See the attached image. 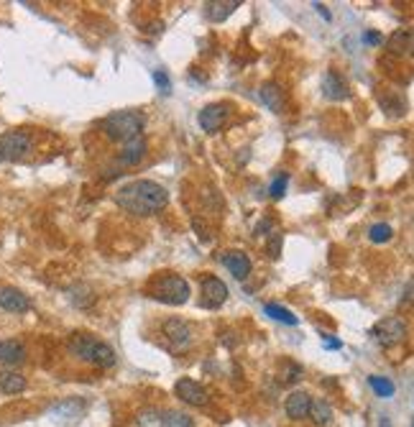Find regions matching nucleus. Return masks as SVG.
I'll list each match as a JSON object with an SVG mask.
<instances>
[{
  "label": "nucleus",
  "instance_id": "13",
  "mask_svg": "<svg viewBox=\"0 0 414 427\" xmlns=\"http://www.w3.org/2000/svg\"><path fill=\"white\" fill-rule=\"evenodd\" d=\"M220 261H223V266L228 269L238 282L248 279V274H251V259H248V253H243V251H225L220 256Z\"/></svg>",
  "mask_w": 414,
  "mask_h": 427
},
{
  "label": "nucleus",
  "instance_id": "22",
  "mask_svg": "<svg viewBox=\"0 0 414 427\" xmlns=\"http://www.w3.org/2000/svg\"><path fill=\"white\" fill-rule=\"evenodd\" d=\"M159 422L164 427H195V422H192L189 415H185V412H174V410L161 412Z\"/></svg>",
  "mask_w": 414,
  "mask_h": 427
},
{
  "label": "nucleus",
  "instance_id": "9",
  "mask_svg": "<svg viewBox=\"0 0 414 427\" xmlns=\"http://www.w3.org/2000/svg\"><path fill=\"white\" fill-rule=\"evenodd\" d=\"M174 394L189 407H205L207 404V392L203 384H197L195 379H179L174 384Z\"/></svg>",
  "mask_w": 414,
  "mask_h": 427
},
{
  "label": "nucleus",
  "instance_id": "12",
  "mask_svg": "<svg viewBox=\"0 0 414 427\" xmlns=\"http://www.w3.org/2000/svg\"><path fill=\"white\" fill-rule=\"evenodd\" d=\"M0 307L6 312H13V315H21V312L31 310V300L28 294H23L16 287H3L0 289Z\"/></svg>",
  "mask_w": 414,
  "mask_h": 427
},
{
  "label": "nucleus",
  "instance_id": "36",
  "mask_svg": "<svg viewBox=\"0 0 414 427\" xmlns=\"http://www.w3.org/2000/svg\"><path fill=\"white\" fill-rule=\"evenodd\" d=\"M409 51H412V57H414V34H412V42H409Z\"/></svg>",
  "mask_w": 414,
  "mask_h": 427
},
{
  "label": "nucleus",
  "instance_id": "32",
  "mask_svg": "<svg viewBox=\"0 0 414 427\" xmlns=\"http://www.w3.org/2000/svg\"><path fill=\"white\" fill-rule=\"evenodd\" d=\"M402 302H404V305H412V302H414V277L409 279V284H406L404 297H402Z\"/></svg>",
  "mask_w": 414,
  "mask_h": 427
},
{
  "label": "nucleus",
  "instance_id": "38",
  "mask_svg": "<svg viewBox=\"0 0 414 427\" xmlns=\"http://www.w3.org/2000/svg\"><path fill=\"white\" fill-rule=\"evenodd\" d=\"M412 427H414V422H412Z\"/></svg>",
  "mask_w": 414,
  "mask_h": 427
},
{
  "label": "nucleus",
  "instance_id": "14",
  "mask_svg": "<svg viewBox=\"0 0 414 427\" xmlns=\"http://www.w3.org/2000/svg\"><path fill=\"white\" fill-rule=\"evenodd\" d=\"M310 407H312V397L307 392H292L284 402L289 419H307L310 417Z\"/></svg>",
  "mask_w": 414,
  "mask_h": 427
},
{
  "label": "nucleus",
  "instance_id": "21",
  "mask_svg": "<svg viewBox=\"0 0 414 427\" xmlns=\"http://www.w3.org/2000/svg\"><path fill=\"white\" fill-rule=\"evenodd\" d=\"M332 417V407H330L325 399H312V407H310V419H312L314 425L325 427Z\"/></svg>",
  "mask_w": 414,
  "mask_h": 427
},
{
  "label": "nucleus",
  "instance_id": "2",
  "mask_svg": "<svg viewBox=\"0 0 414 427\" xmlns=\"http://www.w3.org/2000/svg\"><path fill=\"white\" fill-rule=\"evenodd\" d=\"M67 348L75 358L85 361V363H93L97 369H113L115 366V351L110 348L105 340L95 338L93 333H72V338L67 340Z\"/></svg>",
  "mask_w": 414,
  "mask_h": 427
},
{
  "label": "nucleus",
  "instance_id": "30",
  "mask_svg": "<svg viewBox=\"0 0 414 427\" xmlns=\"http://www.w3.org/2000/svg\"><path fill=\"white\" fill-rule=\"evenodd\" d=\"M281 251V233H271V241H269V256L271 259H276Z\"/></svg>",
  "mask_w": 414,
  "mask_h": 427
},
{
  "label": "nucleus",
  "instance_id": "1",
  "mask_svg": "<svg viewBox=\"0 0 414 427\" xmlns=\"http://www.w3.org/2000/svg\"><path fill=\"white\" fill-rule=\"evenodd\" d=\"M167 202H169V192L151 179H133L115 192V205L123 212H131L138 218H149L153 212H159L167 208Z\"/></svg>",
  "mask_w": 414,
  "mask_h": 427
},
{
  "label": "nucleus",
  "instance_id": "28",
  "mask_svg": "<svg viewBox=\"0 0 414 427\" xmlns=\"http://www.w3.org/2000/svg\"><path fill=\"white\" fill-rule=\"evenodd\" d=\"M82 410H85V404L82 402H64V404H59V407H54L51 415H72V412H75V417H77Z\"/></svg>",
  "mask_w": 414,
  "mask_h": 427
},
{
  "label": "nucleus",
  "instance_id": "25",
  "mask_svg": "<svg viewBox=\"0 0 414 427\" xmlns=\"http://www.w3.org/2000/svg\"><path fill=\"white\" fill-rule=\"evenodd\" d=\"M368 238H371L373 243H389L391 238H394V228H391L389 223H376V226H371V230H368Z\"/></svg>",
  "mask_w": 414,
  "mask_h": 427
},
{
  "label": "nucleus",
  "instance_id": "16",
  "mask_svg": "<svg viewBox=\"0 0 414 427\" xmlns=\"http://www.w3.org/2000/svg\"><path fill=\"white\" fill-rule=\"evenodd\" d=\"M258 98L271 113H284V93H281V87L276 82H263L261 90H258Z\"/></svg>",
  "mask_w": 414,
  "mask_h": 427
},
{
  "label": "nucleus",
  "instance_id": "35",
  "mask_svg": "<svg viewBox=\"0 0 414 427\" xmlns=\"http://www.w3.org/2000/svg\"><path fill=\"white\" fill-rule=\"evenodd\" d=\"M379 427H391V422H389V419H386V417H381Z\"/></svg>",
  "mask_w": 414,
  "mask_h": 427
},
{
  "label": "nucleus",
  "instance_id": "20",
  "mask_svg": "<svg viewBox=\"0 0 414 427\" xmlns=\"http://www.w3.org/2000/svg\"><path fill=\"white\" fill-rule=\"evenodd\" d=\"M409 42H412V34L406 31V28H397L394 34L389 36V42H386V46H389L391 54H404V51H409Z\"/></svg>",
  "mask_w": 414,
  "mask_h": 427
},
{
  "label": "nucleus",
  "instance_id": "8",
  "mask_svg": "<svg viewBox=\"0 0 414 427\" xmlns=\"http://www.w3.org/2000/svg\"><path fill=\"white\" fill-rule=\"evenodd\" d=\"M161 333L167 335V340L171 343L174 351H187L192 345V338H195L192 325L182 318H169L164 322V327H161Z\"/></svg>",
  "mask_w": 414,
  "mask_h": 427
},
{
  "label": "nucleus",
  "instance_id": "26",
  "mask_svg": "<svg viewBox=\"0 0 414 427\" xmlns=\"http://www.w3.org/2000/svg\"><path fill=\"white\" fill-rule=\"evenodd\" d=\"M299 379H302V366L294 363V361H287L281 366V384H294Z\"/></svg>",
  "mask_w": 414,
  "mask_h": 427
},
{
  "label": "nucleus",
  "instance_id": "19",
  "mask_svg": "<svg viewBox=\"0 0 414 427\" xmlns=\"http://www.w3.org/2000/svg\"><path fill=\"white\" fill-rule=\"evenodd\" d=\"M241 6L238 0H220V3H207V18L210 21H225L230 13H236V8Z\"/></svg>",
  "mask_w": 414,
  "mask_h": 427
},
{
  "label": "nucleus",
  "instance_id": "4",
  "mask_svg": "<svg viewBox=\"0 0 414 427\" xmlns=\"http://www.w3.org/2000/svg\"><path fill=\"white\" fill-rule=\"evenodd\" d=\"M189 284L182 274H174V271H164L159 277L153 279L151 284V297L156 302H164V305H171V307H179L189 300Z\"/></svg>",
  "mask_w": 414,
  "mask_h": 427
},
{
  "label": "nucleus",
  "instance_id": "37",
  "mask_svg": "<svg viewBox=\"0 0 414 427\" xmlns=\"http://www.w3.org/2000/svg\"><path fill=\"white\" fill-rule=\"evenodd\" d=\"M3 161H6V159H3V154H0V164H3Z\"/></svg>",
  "mask_w": 414,
  "mask_h": 427
},
{
  "label": "nucleus",
  "instance_id": "15",
  "mask_svg": "<svg viewBox=\"0 0 414 427\" xmlns=\"http://www.w3.org/2000/svg\"><path fill=\"white\" fill-rule=\"evenodd\" d=\"M322 95L328 98V100H346L348 95V84L346 80L335 72V69H328L325 77H322Z\"/></svg>",
  "mask_w": 414,
  "mask_h": 427
},
{
  "label": "nucleus",
  "instance_id": "34",
  "mask_svg": "<svg viewBox=\"0 0 414 427\" xmlns=\"http://www.w3.org/2000/svg\"><path fill=\"white\" fill-rule=\"evenodd\" d=\"M314 8H317V13H320L325 21H330V18H332V16H330V10L325 8V6H320V3H314Z\"/></svg>",
  "mask_w": 414,
  "mask_h": 427
},
{
  "label": "nucleus",
  "instance_id": "27",
  "mask_svg": "<svg viewBox=\"0 0 414 427\" xmlns=\"http://www.w3.org/2000/svg\"><path fill=\"white\" fill-rule=\"evenodd\" d=\"M287 185H289V174L287 172H281L274 182H271V187H269V194L274 197V200H281L284 194H287Z\"/></svg>",
  "mask_w": 414,
  "mask_h": 427
},
{
  "label": "nucleus",
  "instance_id": "5",
  "mask_svg": "<svg viewBox=\"0 0 414 427\" xmlns=\"http://www.w3.org/2000/svg\"><path fill=\"white\" fill-rule=\"evenodd\" d=\"M371 335H373V340H376L381 348H394V345H399L406 338L404 318H399V315H389V318L379 320V322L373 325Z\"/></svg>",
  "mask_w": 414,
  "mask_h": 427
},
{
  "label": "nucleus",
  "instance_id": "18",
  "mask_svg": "<svg viewBox=\"0 0 414 427\" xmlns=\"http://www.w3.org/2000/svg\"><path fill=\"white\" fill-rule=\"evenodd\" d=\"M0 392L8 397L26 392V376H21L16 371H0Z\"/></svg>",
  "mask_w": 414,
  "mask_h": 427
},
{
  "label": "nucleus",
  "instance_id": "7",
  "mask_svg": "<svg viewBox=\"0 0 414 427\" xmlns=\"http://www.w3.org/2000/svg\"><path fill=\"white\" fill-rule=\"evenodd\" d=\"M225 300H228V287H225V282L218 277H212V274L203 277V287H200V305H203L205 310H218V307L225 305Z\"/></svg>",
  "mask_w": 414,
  "mask_h": 427
},
{
  "label": "nucleus",
  "instance_id": "29",
  "mask_svg": "<svg viewBox=\"0 0 414 427\" xmlns=\"http://www.w3.org/2000/svg\"><path fill=\"white\" fill-rule=\"evenodd\" d=\"M153 82H156V87H159L161 93H169L171 90V80L164 69H156V72H153Z\"/></svg>",
  "mask_w": 414,
  "mask_h": 427
},
{
  "label": "nucleus",
  "instance_id": "11",
  "mask_svg": "<svg viewBox=\"0 0 414 427\" xmlns=\"http://www.w3.org/2000/svg\"><path fill=\"white\" fill-rule=\"evenodd\" d=\"M146 151H149V143H146L144 136H135L131 141H126L120 146L118 151V161L123 167H135V164H141L146 156Z\"/></svg>",
  "mask_w": 414,
  "mask_h": 427
},
{
  "label": "nucleus",
  "instance_id": "24",
  "mask_svg": "<svg viewBox=\"0 0 414 427\" xmlns=\"http://www.w3.org/2000/svg\"><path fill=\"white\" fill-rule=\"evenodd\" d=\"M368 384H371V389L376 392V397H381V399L394 397V381H389L386 376H368Z\"/></svg>",
  "mask_w": 414,
  "mask_h": 427
},
{
  "label": "nucleus",
  "instance_id": "10",
  "mask_svg": "<svg viewBox=\"0 0 414 427\" xmlns=\"http://www.w3.org/2000/svg\"><path fill=\"white\" fill-rule=\"evenodd\" d=\"M225 118H228V105L225 102H212V105H205L200 110V126L207 134H218L223 123H225Z\"/></svg>",
  "mask_w": 414,
  "mask_h": 427
},
{
  "label": "nucleus",
  "instance_id": "23",
  "mask_svg": "<svg viewBox=\"0 0 414 427\" xmlns=\"http://www.w3.org/2000/svg\"><path fill=\"white\" fill-rule=\"evenodd\" d=\"M263 312H266L269 318L284 322V325H297V322H299V320H297V315H292V312H289L287 307H281V305H266V307H263Z\"/></svg>",
  "mask_w": 414,
  "mask_h": 427
},
{
  "label": "nucleus",
  "instance_id": "31",
  "mask_svg": "<svg viewBox=\"0 0 414 427\" xmlns=\"http://www.w3.org/2000/svg\"><path fill=\"white\" fill-rule=\"evenodd\" d=\"M364 42L371 44V46H381V44H384V36H381L379 31H366V34H364Z\"/></svg>",
  "mask_w": 414,
  "mask_h": 427
},
{
  "label": "nucleus",
  "instance_id": "17",
  "mask_svg": "<svg viewBox=\"0 0 414 427\" xmlns=\"http://www.w3.org/2000/svg\"><path fill=\"white\" fill-rule=\"evenodd\" d=\"M26 361V348L21 340H0V363L18 366Z\"/></svg>",
  "mask_w": 414,
  "mask_h": 427
},
{
  "label": "nucleus",
  "instance_id": "33",
  "mask_svg": "<svg viewBox=\"0 0 414 427\" xmlns=\"http://www.w3.org/2000/svg\"><path fill=\"white\" fill-rule=\"evenodd\" d=\"M322 345H325L328 351H340V348H343V343H340L338 338H325V340H322Z\"/></svg>",
  "mask_w": 414,
  "mask_h": 427
},
{
  "label": "nucleus",
  "instance_id": "6",
  "mask_svg": "<svg viewBox=\"0 0 414 427\" xmlns=\"http://www.w3.org/2000/svg\"><path fill=\"white\" fill-rule=\"evenodd\" d=\"M34 138L26 131H6L0 134V154L6 161H21L31 151Z\"/></svg>",
  "mask_w": 414,
  "mask_h": 427
},
{
  "label": "nucleus",
  "instance_id": "3",
  "mask_svg": "<svg viewBox=\"0 0 414 427\" xmlns=\"http://www.w3.org/2000/svg\"><path fill=\"white\" fill-rule=\"evenodd\" d=\"M146 118L141 110H115L100 120V131L108 136L110 141L126 143L135 136H144Z\"/></svg>",
  "mask_w": 414,
  "mask_h": 427
}]
</instances>
